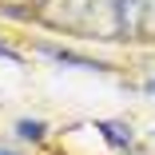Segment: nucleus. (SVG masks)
Wrapping results in <instances>:
<instances>
[{
	"mask_svg": "<svg viewBox=\"0 0 155 155\" xmlns=\"http://www.w3.org/2000/svg\"><path fill=\"white\" fill-rule=\"evenodd\" d=\"M87 12H91V0H44L36 20L44 28H56V32H84L87 24Z\"/></svg>",
	"mask_w": 155,
	"mask_h": 155,
	"instance_id": "1",
	"label": "nucleus"
},
{
	"mask_svg": "<svg viewBox=\"0 0 155 155\" xmlns=\"http://www.w3.org/2000/svg\"><path fill=\"white\" fill-rule=\"evenodd\" d=\"M84 40H123L119 36V16H115V0H91V12H87V24H84Z\"/></svg>",
	"mask_w": 155,
	"mask_h": 155,
	"instance_id": "2",
	"label": "nucleus"
},
{
	"mask_svg": "<svg viewBox=\"0 0 155 155\" xmlns=\"http://www.w3.org/2000/svg\"><path fill=\"white\" fill-rule=\"evenodd\" d=\"M36 52L48 56V60H56V64H64V68H80V72H111L107 60H100V56H84V52H72V48H64V44H52V40H40Z\"/></svg>",
	"mask_w": 155,
	"mask_h": 155,
	"instance_id": "3",
	"label": "nucleus"
},
{
	"mask_svg": "<svg viewBox=\"0 0 155 155\" xmlns=\"http://www.w3.org/2000/svg\"><path fill=\"white\" fill-rule=\"evenodd\" d=\"M143 8H147V0H115V16H119V36L123 40H139Z\"/></svg>",
	"mask_w": 155,
	"mask_h": 155,
	"instance_id": "4",
	"label": "nucleus"
},
{
	"mask_svg": "<svg viewBox=\"0 0 155 155\" xmlns=\"http://www.w3.org/2000/svg\"><path fill=\"white\" fill-rule=\"evenodd\" d=\"M96 131H100L111 147H119V151L135 143V131H131V123H127V119H100V123H96Z\"/></svg>",
	"mask_w": 155,
	"mask_h": 155,
	"instance_id": "5",
	"label": "nucleus"
},
{
	"mask_svg": "<svg viewBox=\"0 0 155 155\" xmlns=\"http://www.w3.org/2000/svg\"><path fill=\"white\" fill-rule=\"evenodd\" d=\"M16 135L28 139V143H44V139H48V123H44V119H20V123H16Z\"/></svg>",
	"mask_w": 155,
	"mask_h": 155,
	"instance_id": "6",
	"label": "nucleus"
},
{
	"mask_svg": "<svg viewBox=\"0 0 155 155\" xmlns=\"http://www.w3.org/2000/svg\"><path fill=\"white\" fill-rule=\"evenodd\" d=\"M139 40L155 44V0H147V8H143V24H139Z\"/></svg>",
	"mask_w": 155,
	"mask_h": 155,
	"instance_id": "7",
	"label": "nucleus"
},
{
	"mask_svg": "<svg viewBox=\"0 0 155 155\" xmlns=\"http://www.w3.org/2000/svg\"><path fill=\"white\" fill-rule=\"evenodd\" d=\"M0 60H12V64H24V52H20V48H12L8 40H0Z\"/></svg>",
	"mask_w": 155,
	"mask_h": 155,
	"instance_id": "8",
	"label": "nucleus"
},
{
	"mask_svg": "<svg viewBox=\"0 0 155 155\" xmlns=\"http://www.w3.org/2000/svg\"><path fill=\"white\" fill-rule=\"evenodd\" d=\"M143 91H147V96H155V80H147V84H143Z\"/></svg>",
	"mask_w": 155,
	"mask_h": 155,
	"instance_id": "9",
	"label": "nucleus"
},
{
	"mask_svg": "<svg viewBox=\"0 0 155 155\" xmlns=\"http://www.w3.org/2000/svg\"><path fill=\"white\" fill-rule=\"evenodd\" d=\"M28 4H32V8H40V4H44V0H28Z\"/></svg>",
	"mask_w": 155,
	"mask_h": 155,
	"instance_id": "10",
	"label": "nucleus"
},
{
	"mask_svg": "<svg viewBox=\"0 0 155 155\" xmlns=\"http://www.w3.org/2000/svg\"><path fill=\"white\" fill-rule=\"evenodd\" d=\"M0 155H16V151H8V147H0Z\"/></svg>",
	"mask_w": 155,
	"mask_h": 155,
	"instance_id": "11",
	"label": "nucleus"
}]
</instances>
